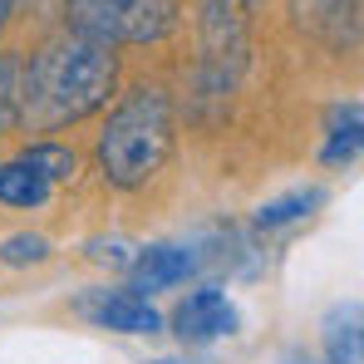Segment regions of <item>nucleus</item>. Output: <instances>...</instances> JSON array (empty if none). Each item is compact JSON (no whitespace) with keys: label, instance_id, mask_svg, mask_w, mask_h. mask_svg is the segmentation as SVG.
Listing matches in <instances>:
<instances>
[{"label":"nucleus","instance_id":"obj_4","mask_svg":"<svg viewBox=\"0 0 364 364\" xmlns=\"http://www.w3.org/2000/svg\"><path fill=\"white\" fill-rule=\"evenodd\" d=\"M202 94L227 99L246 60V5L242 0H202Z\"/></svg>","mask_w":364,"mask_h":364},{"label":"nucleus","instance_id":"obj_17","mask_svg":"<svg viewBox=\"0 0 364 364\" xmlns=\"http://www.w3.org/2000/svg\"><path fill=\"white\" fill-rule=\"evenodd\" d=\"M10 10H15V0H0V30H5V20H10Z\"/></svg>","mask_w":364,"mask_h":364},{"label":"nucleus","instance_id":"obj_5","mask_svg":"<svg viewBox=\"0 0 364 364\" xmlns=\"http://www.w3.org/2000/svg\"><path fill=\"white\" fill-rule=\"evenodd\" d=\"M237 330H242V310L227 301V291H217V286L192 291L173 310V335H178L187 350H207L212 340H227Z\"/></svg>","mask_w":364,"mask_h":364},{"label":"nucleus","instance_id":"obj_16","mask_svg":"<svg viewBox=\"0 0 364 364\" xmlns=\"http://www.w3.org/2000/svg\"><path fill=\"white\" fill-rule=\"evenodd\" d=\"M133 251H138V246L128 242V237H94V242H89V261L114 266V271H128V266H133Z\"/></svg>","mask_w":364,"mask_h":364},{"label":"nucleus","instance_id":"obj_14","mask_svg":"<svg viewBox=\"0 0 364 364\" xmlns=\"http://www.w3.org/2000/svg\"><path fill=\"white\" fill-rule=\"evenodd\" d=\"M20 84H25V60L15 50L0 55V138L20 128Z\"/></svg>","mask_w":364,"mask_h":364},{"label":"nucleus","instance_id":"obj_8","mask_svg":"<svg viewBox=\"0 0 364 364\" xmlns=\"http://www.w3.org/2000/svg\"><path fill=\"white\" fill-rule=\"evenodd\" d=\"M291 15L305 35L345 50L360 40V0H291Z\"/></svg>","mask_w":364,"mask_h":364},{"label":"nucleus","instance_id":"obj_6","mask_svg":"<svg viewBox=\"0 0 364 364\" xmlns=\"http://www.w3.org/2000/svg\"><path fill=\"white\" fill-rule=\"evenodd\" d=\"M74 305H79L84 320H94L104 330H119V335H158L163 330V315L138 291H84Z\"/></svg>","mask_w":364,"mask_h":364},{"label":"nucleus","instance_id":"obj_10","mask_svg":"<svg viewBox=\"0 0 364 364\" xmlns=\"http://www.w3.org/2000/svg\"><path fill=\"white\" fill-rule=\"evenodd\" d=\"M325 202H330V192H325L320 182H310V187H291L286 197H271V202H261L251 222H256L261 232H281V227H291V222H305V217H315Z\"/></svg>","mask_w":364,"mask_h":364},{"label":"nucleus","instance_id":"obj_3","mask_svg":"<svg viewBox=\"0 0 364 364\" xmlns=\"http://www.w3.org/2000/svg\"><path fill=\"white\" fill-rule=\"evenodd\" d=\"M69 35L114 45H148L178 25V0H64Z\"/></svg>","mask_w":364,"mask_h":364},{"label":"nucleus","instance_id":"obj_7","mask_svg":"<svg viewBox=\"0 0 364 364\" xmlns=\"http://www.w3.org/2000/svg\"><path fill=\"white\" fill-rule=\"evenodd\" d=\"M197 271V256L178 242H153V246H138L133 251V266H128V276H133V286L128 291H138L143 301L153 296V291H168V286H178Z\"/></svg>","mask_w":364,"mask_h":364},{"label":"nucleus","instance_id":"obj_9","mask_svg":"<svg viewBox=\"0 0 364 364\" xmlns=\"http://www.w3.org/2000/svg\"><path fill=\"white\" fill-rule=\"evenodd\" d=\"M364 148V109L360 99H345L330 109V123H325V148H320V163L325 168H350Z\"/></svg>","mask_w":364,"mask_h":364},{"label":"nucleus","instance_id":"obj_1","mask_svg":"<svg viewBox=\"0 0 364 364\" xmlns=\"http://www.w3.org/2000/svg\"><path fill=\"white\" fill-rule=\"evenodd\" d=\"M119 84V60L79 35L50 40L25 60V84H20V123L35 133H55L64 123H79L99 114Z\"/></svg>","mask_w":364,"mask_h":364},{"label":"nucleus","instance_id":"obj_12","mask_svg":"<svg viewBox=\"0 0 364 364\" xmlns=\"http://www.w3.org/2000/svg\"><path fill=\"white\" fill-rule=\"evenodd\" d=\"M0 202L5 207H45L50 202V182L35 178L20 158H10V163H0Z\"/></svg>","mask_w":364,"mask_h":364},{"label":"nucleus","instance_id":"obj_15","mask_svg":"<svg viewBox=\"0 0 364 364\" xmlns=\"http://www.w3.org/2000/svg\"><path fill=\"white\" fill-rule=\"evenodd\" d=\"M45 256H50V237H40V232H15V237L0 242L5 266H40Z\"/></svg>","mask_w":364,"mask_h":364},{"label":"nucleus","instance_id":"obj_18","mask_svg":"<svg viewBox=\"0 0 364 364\" xmlns=\"http://www.w3.org/2000/svg\"><path fill=\"white\" fill-rule=\"evenodd\" d=\"M158 364H212V360H158Z\"/></svg>","mask_w":364,"mask_h":364},{"label":"nucleus","instance_id":"obj_11","mask_svg":"<svg viewBox=\"0 0 364 364\" xmlns=\"http://www.w3.org/2000/svg\"><path fill=\"white\" fill-rule=\"evenodd\" d=\"M325 364H360V301L325 315Z\"/></svg>","mask_w":364,"mask_h":364},{"label":"nucleus","instance_id":"obj_2","mask_svg":"<svg viewBox=\"0 0 364 364\" xmlns=\"http://www.w3.org/2000/svg\"><path fill=\"white\" fill-rule=\"evenodd\" d=\"M173 138H178V119H173L168 89H153V84L128 89L99 133V168L114 187L133 192L148 178H158V168L173 153Z\"/></svg>","mask_w":364,"mask_h":364},{"label":"nucleus","instance_id":"obj_13","mask_svg":"<svg viewBox=\"0 0 364 364\" xmlns=\"http://www.w3.org/2000/svg\"><path fill=\"white\" fill-rule=\"evenodd\" d=\"M20 163H25L35 178H45L50 187H55V182H69L74 173H79V158H74V148H64V143H50V138H45V143H30V148L20 153Z\"/></svg>","mask_w":364,"mask_h":364}]
</instances>
